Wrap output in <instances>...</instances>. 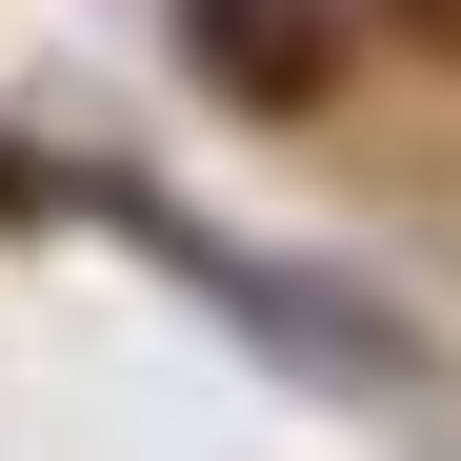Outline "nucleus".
Wrapping results in <instances>:
<instances>
[{"label":"nucleus","instance_id":"f03ea898","mask_svg":"<svg viewBox=\"0 0 461 461\" xmlns=\"http://www.w3.org/2000/svg\"><path fill=\"white\" fill-rule=\"evenodd\" d=\"M381 21H402V41H461V0H381Z\"/></svg>","mask_w":461,"mask_h":461},{"label":"nucleus","instance_id":"f257e3e1","mask_svg":"<svg viewBox=\"0 0 461 461\" xmlns=\"http://www.w3.org/2000/svg\"><path fill=\"white\" fill-rule=\"evenodd\" d=\"M201 81L261 101V121H301V101L341 81V21H321V0H201Z\"/></svg>","mask_w":461,"mask_h":461}]
</instances>
